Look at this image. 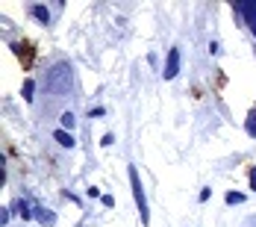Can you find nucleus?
Wrapping results in <instances>:
<instances>
[{"instance_id": "nucleus-1", "label": "nucleus", "mask_w": 256, "mask_h": 227, "mask_svg": "<svg viewBox=\"0 0 256 227\" xmlns=\"http://www.w3.org/2000/svg\"><path fill=\"white\" fill-rule=\"evenodd\" d=\"M130 183H132V195H136V203H138V212H142V224L148 227L150 224V206H148V201H144V189H142V183H138L136 165H130Z\"/></svg>"}, {"instance_id": "nucleus-2", "label": "nucleus", "mask_w": 256, "mask_h": 227, "mask_svg": "<svg viewBox=\"0 0 256 227\" xmlns=\"http://www.w3.org/2000/svg\"><path fill=\"white\" fill-rule=\"evenodd\" d=\"M177 74H180V48H171V51H168V62H165L162 77H165V80H174Z\"/></svg>"}, {"instance_id": "nucleus-3", "label": "nucleus", "mask_w": 256, "mask_h": 227, "mask_svg": "<svg viewBox=\"0 0 256 227\" xmlns=\"http://www.w3.org/2000/svg\"><path fill=\"white\" fill-rule=\"evenodd\" d=\"M32 215H36V218H38L44 227H53V224H56V215H53L50 209H44V206H32Z\"/></svg>"}, {"instance_id": "nucleus-4", "label": "nucleus", "mask_w": 256, "mask_h": 227, "mask_svg": "<svg viewBox=\"0 0 256 227\" xmlns=\"http://www.w3.org/2000/svg\"><path fill=\"white\" fill-rule=\"evenodd\" d=\"M53 139H56L62 148H74V136H71L68 130H56V133H53Z\"/></svg>"}, {"instance_id": "nucleus-5", "label": "nucleus", "mask_w": 256, "mask_h": 227, "mask_svg": "<svg viewBox=\"0 0 256 227\" xmlns=\"http://www.w3.org/2000/svg\"><path fill=\"white\" fill-rule=\"evenodd\" d=\"M30 12H32V18H38L42 24H50V12H48V6H42V3H38V6H32Z\"/></svg>"}, {"instance_id": "nucleus-6", "label": "nucleus", "mask_w": 256, "mask_h": 227, "mask_svg": "<svg viewBox=\"0 0 256 227\" xmlns=\"http://www.w3.org/2000/svg\"><path fill=\"white\" fill-rule=\"evenodd\" d=\"M242 9H244V15H248V24H250V30L256 33V3H244Z\"/></svg>"}, {"instance_id": "nucleus-7", "label": "nucleus", "mask_w": 256, "mask_h": 227, "mask_svg": "<svg viewBox=\"0 0 256 227\" xmlns=\"http://www.w3.org/2000/svg\"><path fill=\"white\" fill-rule=\"evenodd\" d=\"M244 130H248V136H254L256 139V106L248 112V121H244Z\"/></svg>"}, {"instance_id": "nucleus-8", "label": "nucleus", "mask_w": 256, "mask_h": 227, "mask_svg": "<svg viewBox=\"0 0 256 227\" xmlns=\"http://www.w3.org/2000/svg\"><path fill=\"white\" fill-rule=\"evenodd\" d=\"M21 92H24V101H32V98H36V95H32V92H36V83H32V80H24V89H21Z\"/></svg>"}, {"instance_id": "nucleus-9", "label": "nucleus", "mask_w": 256, "mask_h": 227, "mask_svg": "<svg viewBox=\"0 0 256 227\" xmlns=\"http://www.w3.org/2000/svg\"><path fill=\"white\" fill-rule=\"evenodd\" d=\"M244 198H248V195H242V192H230V195H227V203H230V206H236V203H242Z\"/></svg>"}, {"instance_id": "nucleus-10", "label": "nucleus", "mask_w": 256, "mask_h": 227, "mask_svg": "<svg viewBox=\"0 0 256 227\" xmlns=\"http://www.w3.org/2000/svg\"><path fill=\"white\" fill-rule=\"evenodd\" d=\"M62 127H65V130L74 127V112H65V115H62Z\"/></svg>"}, {"instance_id": "nucleus-11", "label": "nucleus", "mask_w": 256, "mask_h": 227, "mask_svg": "<svg viewBox=\"0 0 256 227\" xmlns=\"http://www.w3.org/2000/svg\"><path fill=\"white\" fill-rule=\"evenodd\" d=\"M248 177H250V189L256 192V165L254 168H248Z\"/></svg>"}]
</instances>
